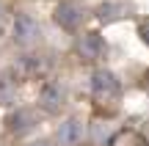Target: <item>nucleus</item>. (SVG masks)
Returning <instances> with one entry per match:
<instances>
[{
  "mask_svg": "<svg viewBox=\"0 0 149 146\" xmlns=\"http://www.w3.org/2000/svg\"><path fill=\"white\" fill-rule=\"evenodd\" d=\"M74 53H77V58L86 61V64H100L108 55V44L97 30H86V33H80L77 42H74Z\"/></svg>",
  "mask_w": 149,
  "mask_h": 146,
  "instance_id": "5",
  "label": "nucleus"
},
{
  "mask_svg": "<svg viewBox=\"0 0 149 146\" xmlns=\"http://www.w3.org/2000/svg\"><path fill=\"white\" fill-rule=\"evenodd\" d=\"M3 22H6V6L0 3V25H3Z\"/></svg>",
  "mask_w": 149,
  "mask_h": 146,
  "instance_id": "13",
  "label": "nucleus"
},
{
  "mask_svg": "<svg viewBox=\"0 0 149 146\" xmlns=\"http://www.w3.org/2000/svg\"><path fill=\"white\" fill-rule=\"evenodd\" d=\"M36 127H39V113H36V108L17 105V108L6 116V130H8L11 135H17V138H22V135H28V132H33Z\"/></svg>",
  "mask_w": 149,
  "mask_h": 146,
  "instance_id": "6",
  "label": "nucleus"
},
{
  "mask_svg": "<svg viewBox=\"0 0 149 146\" xmlns=\"http://www.w3.org/2000/svg\"><path fill=\"white\" fill-rule=\"evenodd\" d=\"M28 146H55L50 138H39V141H33V143H28Z\"/></svg>",
  "mask_w": 149,
  "mask_h": 146,
  "instance_id": "12",
  "label": "nucleus"
},
{
  "mask_svg": "<svg viewBox=\"0 0 149 146\" xmlns=\"http://www.w3.org/2000/svg\"><path fill=\"white\" fill-rule=\"evenodd\" d=\"M11 42L19 50H33L42 42V22L28 11H19L11 22Z\"/></svg>",
  "mask_w": 149,
  "mask_h": 146,
  "instance_id": "2",
  "label": "nucleus"
},
{
  "mask_svg": "<svg viewBox=\"0 0 149 146\" xmlns=\"http://www.w3.org/2000/svg\"><path fill=\"white\" fill-rule=\"evenodd\" d=\"M17 75H11L8 69L0 72V108H11L17 105Z\"/></svg>",
  "mask_w": 149,
  "mask_h": 146,
  "instance_id": "10",
  "label": "nucleus"
},
{
  "mask_svg": "<svg viewBox=\"0 0 149 146\" xmlns=\"http://www.w3.org/2000/svg\"><path fill=\"white\" fill-rule=\"evenodd\" d=\"M66 102H69V91H66V86L61 80L50 77V80L42 83L39 97H36V108L39 110H44L47 116H58L61 110L66 108Z\"/></svg>",
  "mask_w": 149,
  "mask_h": 146,
  "instance_id": "3",
  "label": "nucleus"
},
{
  "mask_svg": "<svg viewBox=\"0 0 149 146\" xmlns=\"http://www.w3.org/2000/svg\"><path fill=\"white\" fill-rule=\"evenodd\" d=\"M138 33H141V39H144V44L149 47V19H141L138 22Z\"/></svg>",
  "mask_w": 149,
  "mask_h": 146,
  "instance_id": "11",
  "label": "nucleus"
},
{
  "mask_svg": "<svg viewBox=\"0 0 149 146\" xmlns=\"http://www.w3.org/2000/svg\"><path fill=\"white\" fill-rule=\"evenodd\" d=\"M17 64H19V75L22 77H39V75H44V72L50 69V58L36 55V53H31V50H28V55H22Z\"/></svg>",
  "mask_w": 149,
  "mask_h": 146,
  "instance_id": "9",
  "label": "nucleus"
},
{
  "mask_svg": "<svg viewBox=\"0 0 149 146\" xmlns=\"http://www.w3.org/2000/svg\"><path fill=\"white\" fill-rule=\"evenodd\" d=\"M53 19H55L58 28L74 33V30L83 28L86 19H88V11H86V6L77 3V0H61V3L55 6V11H53Z\"/></svg>",
  "mask_w": 149,
  "mask_h": 146,
  "instance_id": "4",
  "label": "nucleus"
},
{
  "mask_svg": "<svg viewBox=\"0 0 149 146\" xmlns=\"http://www.w3.org/2000/svg\"><path fill=\"white\" fill-rule=\"evenodd\" d=\"M119 97H122V80H119V75L105 69V66L94 69V75H91V99L97 105H116Z\"/></svg>",
  "mask_w": 149,
  "mask_h": 146,
  "instance_id": "1",
  "label": "nucleus"
},
{
  "mask_svg": "<svg viewBox=\"0 0 149 146\" xmlns=\"http://www.w3.org/2000/svg\"><path fill=\"white\" fill-rule=\"evenodd\" d=\"M133 6L124 3V0H105V3L97 6V19L100 22H116L122 17H130Z\"/></svg>",
  "mask_w": 149,
  "mask_h": 146,
  "instance_id": "8",
  "label": "nucleus"
},
{
  "mask_svg": "<svg viewBox=\"0 0 149 146\" xmlns=\"http://www.w3.org/2000/svg\"><path fill=\"white\" fill-rule=\"evenodd\" d=\"M88 135V127L80 116H66L58 124V132H55V143L58 146H80Z\"/></svg>",
  "mask_w": 149,
  "mask_h": 146,
  "instance_id": "7",
  "label": "nucleus"
}]
</instances>
